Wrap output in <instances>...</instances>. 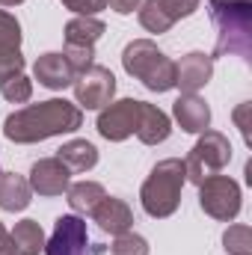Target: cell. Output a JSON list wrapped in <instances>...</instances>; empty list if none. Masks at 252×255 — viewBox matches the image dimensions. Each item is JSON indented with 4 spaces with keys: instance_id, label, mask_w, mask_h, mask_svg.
<instances>
[{
    "instance_id": "cell-1",
    "label": "cell",
    "mask_w": 252,
    "mask_h": 255,
    "mask_svg": "<svg viewBox=\"0 0 252 255\" xmlns=\"http://www.w3.org/2000/svg\"><path fill=\"white\" fill-rule=\"evenodd\" d=\"M83 125V110L65 98H48L39 104H30L24 110H15L3 122V136L18 145L42 142L60 133H74Z\"/></svg>"
},
{
    "instance_id": "cell-2",
    "label": "cell",
    "mask_w": 252,
    "mask_h": 255,
    "mask_svg": "<svg viewBox=\"0 0 252 255\" xmlns=\"http://www.w3.org/2000/svg\"><path fill=\"white\" fill-rule=\"evenodd\" d=\"M208 15L217 30L214 60L241 57L252 60V0H208Z\"/></svg>"
},
{
    "instance_id": "cell-3",
    "label": "cell",
    "mask_w": 252,
    "mask_h": 255,
    "mask_svg": "<svg viewBox=\"0 0 252 255\" xmlns=\"http://www.w3.org/2000/svg\"><path fill=\"white\" fill-rule=\"evenodd\" d=\"M187 184V169H184V160L181 157H166L160 160L148 178L142 181L139 187V202H142V211L154 220H166L178 211L181 205V190Z\"/></svg>"
},
{
    "instance_id": "cell-4",
    "label": "cell",
    "mask_w": 252,
    "mask_h": 255,
    "mask_svg": "<svg viewBox=\"0 0 252 255\" xmlns=\"http://www.w3.org/2000/svg\"><path fill=\"white\" fill-rule=\"evenodd\" d=\"M122 68L133 80H139L148 92H169L175 89V63L151 42L133 39L122 51Z\"/></svg>"
},
{
    "instance_id": "cell-5",
    "label": "cell",
    "mask_w": 252,
    "mask_h": 255,
    "mask_svg": "<svg viewBox=\"0 0 252 255\" xmlns=\"http://www.w3.org/2000/svg\"><path fill=\"white\" fill-rule=\"evenodd\" d=\"M232 160V142L226 133L220 130H202V136L196 139V145L190 148L187 160H184V169H187V181L193 184H202L205 178L211 175H220Z\"/></svg>"
},
{
    "instance_id": "cell-6",
    "label": "cell",
    "mask_w": 252,
    "mask_h": 255,
    "mask_svg": "<svg viewBox=\"0 0 252 255\" xmlns=\"http://www.w3.org/2000/svg\"><path fill=\"white\" fill-rule=\"evenodd\" d=\"M199 205L208 217L232 223L241 214V184L229 175H211L199 184Z\"/></svg>"
},
{
    "instance_id": "cell-7",
    "label": "cell",
    "mask_w": 252,
    "mask_h": 255,
    "mask_svg": "<svg viewBox=\"0 0 252 255\" xmlns=\"http://www.w3.org/2000/svg\"><path fill=\"white\" fill-rule=\"evenodd\" d=\"M104 253L101 244H89L86 220L77 214H65L54 223L51 241H45V255H98Z\"/></svg>"
},
{
    "instance_id": "cell-8",
    "label": "cell",
    "mask_w": 252,
    "mask_h": 255,
    "mask_svg": "<svg viewBox=\"0 0 252 255\" xmlns=\"http://www.w3.org/2000/svg\"><path fill=\"white\" fill-rule=\"evenodd\" d=\"M74 104L80 110H101L116 95V77L104 65H89L80 74H74Z\"/></svg>"
},
{
    "instance_id": "cell-9",
    "label": "cell",
    "mask_w": 252,
    "mask_h": 255,
    "mask_svg": "<svg viewBox=\"0 0 252 255\" xmlns=\"http://www.w3.org/2000/svg\"><path fill=\"white\" fill-rule=\"evenodd\" d=\"M136 122H139V101L136 98L110 101L98 113V133L110 142H125L127 136L136 133Z\"/></svg>"
},
{
    "instance_id": "cell-10",
    "label": "cell",
    "mask_w": 252,
    "mask_h": 255,
    "mask_svg": "<svg viewBox=\"0 0 252 255\" xmlns=\"http://www.w3.org/2000/svg\"><path fill=\"white\" fill-rule=\"evenodd\" d=\"M71 184V172L65 169L60 157H42L30 169V190L39 196H63Z\"/></svg>"
},
{
    "instance_id": "cell-11",
    "label": "cell",
    "mask_w": 252,
    "mask_h": 255,
    "mask_svg": "<svg viewBox=\"0 0 252 255\" xmlns=\"http://www.w3.org/2000/svg\"><path fill=\"white\" fill-rule=\"evenodd\" d=\"M211 74H214V57L190 51L187 57H181V63H175V86L181 89V95H196L202 86H208Z\"/></svg>"
},
{
    "instance_id": "cell-12",
    "label": "cell",
    "mask_w": 252,
    "mask_h": 255,
    "mask_svg": "<svg viewBox=\"0 0 252 255\" xmlns=\"http://www.w3.org/2000/svg\"><path fill=\"white\" fill-rule=\"evenodd\" d=\"M92 220L98 223V229L101 232H107V235H125L130 232V226H133V211H130V205H127L125 199H116V196H104L101 199V205L92 211Z\"/></svg>"
},
{
    "instance_id": "cell-13",
    "label": "cell",
    "mask_w": 252,
    "mask_h": 255,
    "mask_svg": "<svg viewBox=\"0 0 252 255\" xmlns=\"http://www.w3.org/2000/svg\"><path fill=\"white\" fill-rule=\"evenodd\" d=\"M33 74H36V80L45 86V89H54V92H60L65 86H71L74 83V68L68 65L63 54H57V51H51V54H42L36 65H33Z\"/></svg>"
},
{
    "instance_id": "cell-14",
    "label": "cell",
    "mask_w": 252,
    "mask_h": 255,
    "mask_svg": "<svg viewBox=\"0 0 252 255\" xmlns=\"http://www.w3.org/2000/svg\"><path fill=\"white\" fill-rule=\"evenodd\" d=\"M169 133H172L169 116H166L160 107H154V104H148V101H139V122H136V136H139V142H145V145H160V142L169 139Z\"/></svg>"
},
{
    "instance_id": "cell-15",
    "label": "cell",
    "mask_w": 252,
    "mask_h": 255,
    "mask_svg": "<svg viewBox=\"0 0 252 255\" xmlns=\"http://www.w3.org/2000/svg\"><path fill=\"white\" fill-rule=\"evenodd\" d=\"M172 116L181 125V130H187V133H202L211 125V107L199 95H181L172 104Z\"/></svg>"
},
{
    "instance_id": "cell-16",
    "label": "cell",
    "mask_w": 252,
    "mask_h": 255,
    "mask_svg": "<svg viewBox=\"0 0 252 255\" xmlns=\"http://www.w3.org/2000/svg\"><path fill=\"white\" fill-rule=\"evenodd\" d=\"M30 181L18 172H0V211H24L30 205Z\"/></svg>"
},
{
    "instance_id": "cell-17",
    "label": "cell",
    "mask_w": 252,
    "mask_h": 255,
    "mask_svg": "<svg viewBox=\"0 0 252 255\" xmlns=\"http://www.w3.org/2000/svg\"><path fill=\"white\" fill-rule=\"evenodd\" d=\"M107 33L104 21H98L95 15H77L65 24V45L74 48H95V42Z\"/></svg>"
},
{
    "instance_id": "cell-18",
    "label": "cell",
    "mask_w": 252,
    "mask_h": 255,
    "mask_svg": "<svg viewBox=\"0 0 252 255\" xmlns=\"http://www.w3.org/2000/svg\"><path fill=\"white\" fill-rule=\"evenodd\" d=\"M65 196H68V205L77 217H92V211L101 205L107 190L98 181H77V184H68Z\"/></svg>"
},
{
    "instance_id": "cell-19",
    "label": "cell",
    "mask_w": 252,
    "mask_h": 255,
    "mask_svg": "<svg viewBox=\"0 0 252 255\" xmlns=\"http://www.w3.org/2000/svg\"><path fill=\"white\" fill-rule=\"evenodd\" d=\"M57 157L65 163L68 172H89L98 163V148L89 139H71L57 151Z\"/></svg>"
},
{
    "instance_id": "cell-20",
    "label": "cell",
    "mask_w": 252,
    "mask_h": 255,
    "mask_svg": "<svg viewBox=\"0 0 252 255\" xmlns=\"http://www.w3.org/2000/svg\"><path fill=\"white\" fill-rule=\"evenodd\" d=\"M15 255H39L45 253V232L36 220H21L15 223V229L9 232Z\"/></svg>"
},
{
    "instance_id": "cell-21",
    "label": "cell",
    "mask_w": 252,
    "mask_h": 255,
    "mask_svg": "<svg viewBox=\"0 0 252 255\" xmlns=\"http://www.w3.org/2000/svg\"><path fill=\"white\" fill-rule=\"evenodd\" d=\"M136 12H139V24L148 30V33H169L172 30V24H175V18H172V12L166 9V3L163 0H142L139 6H136Z\"/></svg>"
},
{
    "instance_id": "cell-22",
    "label": "cell",
    "mask_w": 252,
    "mask_h": 255,
    "mask_svg": "<svg viewBox=\"0 0 252 255\" xmlns=\"http://www.w3.org/2000/svg\"><path fill=\"white\" fill-rule=\"evenodd\" d=\"M223 247H226V253L229 255H252V232H250V226H244V223L229 226L226 235H223Z\"/></svg>"
},
{
    "instance_id": "cell-23",
    "label": "cell",
    "mask_w": 252,
    "mask_h": 255,
    "mask_svg": "<svg viewBox=\"0 0 252 255\" xmlns=\"http://www.w3.org/2000/svg\"><path fill=\"white\" fill-rule=\"evenodd\" d=\"M0 95H3L6 101H12V104H24V101H30V95H33V80L21 71V74H15V77H9V80L0 83Z\"/></svg>"
},
{
    "instance_id": "cell-24",
    "label": "cell",
    "mask_w": 252,
    "mask_h": 255,
    "mask_svg": "<svg viewBox=\"0 0 252 255\" xmlns=\"http://www.w3.org/2000/svg\"><path fill=\"white\" fill-rule=\"evenodd\" d=\"M0 51H21V24L0 9Z\"/></svg>"
},
{
    "instance_id": "cell-25",
    "label": "cell",
    "mask_w": 252,
    "mask_h": 255,
    "mask_svg": "<svg viewBox=\"0 0 252 255\" xmlns=\"http://www.w3.org/2000/svg\"><path fill=\"white\" fill-rule=\"evenodd\" d=\"M110 255H148V241L142 235H133V232L116 235V241L110 247Z\"/></svg>"
},
{
    "instance_id": "cell-26",
    "label": "cell",
    "mask_w": 252,
    "mask_h": 255,
    "mask_svg": "<svg viewBox=\"0 0 252 255\" xmlns=\"http://www.w3.org/2000/svg\"><path fill=\"white\" fill-rule=\"evenodd\" d=\"M63 57L68 60V65L74 68V74H80L83 68H89L95 60V48H74V45H65Z\"/></svg>"
},
{
    "instance_id": "cell-27",
    "label": "cell",
    "mask_w": 252,
    "mask_h": 255,
    "mask_svg": "<svg viewBox=\"0 0 252 255\" xmlns=\"http://www.w3.org/2000/svg\"><path fill=\"white\" fill-rule=\"evenodd\" d=\"M24 65L27 63H24L21 51H0V83L9 80V77H15V74H21Z\"/></svg>"
},
{
    "instance_id": "cell-28",
    "label": "cell",
    "mask_w": 252,
    "mask_h": 255,
    "mask_svg": "<svg viewBox=\"0 0 252 255\" xmlns=\"http://www.w3.org/2000/svg\"><path fill=\"white\" fill-rule=\"evenodd\" d=\"M63 6L77 15H95V12L107 9V0H63Z\"/></svg>"
},
{
    "instance_id": "cell-29",
    "label": "cell",
    "mask_w": 252,
    "mask_h": 255,
    "mask_svg": "<svg viewBox=\"0 0 252 255\" xmlns=\"http://www.w3.org/2000/svg\"><path fill=\"white\" fill-rule=\"evenodd\" d=\"M163 3H166V9L172 12V18H175V21L190 18V15L199 9V0H163Z\"/></svg>"
},
{
    "instance_id": "cell-30",
    "label": "cell",
    "mask_w": 252,
    "mask_h": 255,
    "mask_svg": "<svg viewBox=\"0 0 252 255\" xmlns=\"http://www.w3.org/2000/svg\"><path fill=\"white\" fill-rule=\"evenodd\" d=\"M247 113H250V104L244 101L238 110H235V122H238V128H241V133H244V139L250 142L252 136H250V122H247Z\"/></svg>"
},
{
    "instance_id": "cell-31",
    "label": "cell",
    "mask_w": 252,
    "mask_h": 255,
    "mask_svg": "<svg viewBox=\"0 0 252 255\" xmlns=\"http://www.w3.org/2000/svg\"><path fill=\"white\" fill-rule=\"evenodd\" d=\"M139 3H142V0H107V6H110L113 12H119V15H130Z\"/></svg>"
},
{
    "instance_id": "cell-32",
    "label": "cell",
    "mask_w": 252,
    "mask_h": 255,
    "mask_svg": "<svg viewBox=\"0 0 252 255\" xmlns=\"http://www.w3.org/2000/svg\"><path fill=\"white\" fill-rule=\"evenodd\" d=\"M0 255H15V247H12V238H9V232L3 229V223H0Z\"/></svg>"
},
{
    "instance_id": "cell-33",
    "label": "cell",
    "mask_w": 252,
    "mask_h": 255,
    "mask_svg": "<svg viewBox=\"0 0 252 255\" xmlns=\"http://www.w3.org/2000/svg\"><path fill=\"white\" fill-rule=\"evenodd\" d=\"M18 3H24V0H0V6H18Z\"/></svg>"
}]
</instances>
